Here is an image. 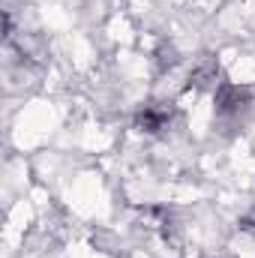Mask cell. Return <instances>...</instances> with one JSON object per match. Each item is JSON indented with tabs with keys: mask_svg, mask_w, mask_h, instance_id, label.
<instances>
[{
	"mask_svg": "<svg viewBox=\"0 0 255 258\" xmlns=\"http://www.w3.org/2000/svg\"><path fill=\"white\" fill-rule=\"evenodd\" d=\"M171 117H174L171 102H153L138 114V126H141V132L153 135V132H162V129L171 126Z\"/></svg>",
	"mask_w": 255,
	"mask_h": 258,
	"instance_id": "6da1fadb",
	"label": "cell"
}]
</instances>
